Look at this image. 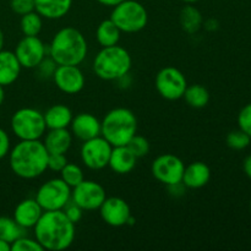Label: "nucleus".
<instances>
[{"label":"nucleus","instance_id":"4be33fe9","mask_svg":"<svg viewBox=\"0 0 251 251\" xmlns=\"http://www.w3.org/2000/svg\"><path fill=\"white\" fill-rule=\"evenodd\" d=\"M22 66L20 65L14 51H0V85H12L19 78Z\"/></svg>","mask_w":251,"mask_h":251},{"label":"nucleus","instance_id":"1a4fd4ad","mask_svg":"<svg viewBox=\"0 0 251 251\" xmlns=\"http://www.w3.org/2000/svg\"><path fill=\"white\" fill-rule=\"evenodd\" d=\"M157 92L167 100H178L183 98L188 87L185 75L174 66H166L161 69L154 80Z\"/></svg>","mask_w":251,"mask_h":251},{"label":"nucleus","instance_id":"72a5a7b5","mask_svg":"<svg viewBox=\"0 0 251 251\" xmlns=\"http://www.w3.org/2000/svg\"><path fill=\"white\" fill-rule=\"evenodd\" d=\"M238 125L239 129L251 137V103L247 104L238 115Z\"/></svg>","mask_w":251,"mask_h":251},{"label":"nucleus","instance_id":"79ce46f5","mask_svg":"<svg viewBox=\"0 0 251 251\" xmlns=\"http://www.w3.org/2000/svg\"><path fill=\"white\" fill-rule=\"evenodd\" d=\"M97 2H100V5H104V6H110V7H114L115 5L120 4L122 1L124 0H96Z\"/></svg>","mask_w":251,"mask_h":251},{"label":"nucleus","instance_id":"c756f323","mask_svg":"<svg viewBox=\"0 0 251 251\" xmlns=\"http://www.w3.org/2000/svg\"><path fill=\"white\" fill-rule=\"evenodd\" d=\"M250 141L251 137L240 129L233 130V131H230L227 136L228 147H230V149L233 150H237V151L247 149L250 145Z\"/></svg>","mask_w":251,"mask_h":251},{"label":"nucleus","instance_id":"20e7f679","mask_svg":"<svg viewBox=\"0 0 251 251\" xmlns=\"http://www.w3.org/2000/svg\"><path fill=\"white\" fill-rule=\"evenodd\" d=\"M137 119L134 112L127 108H114L104 115L100 122V136L113 147L125 146L136 135Z\"/></svg>","mask_w":251,"mask_h":251},{"label":"nucleus","instance_id":"cd10ccee","mask_svg":"<svg viewBox=\"0 0 251 251\" xmlns=\"http://www.w3.org/2000/svg\"><path fill=\"white\" fill-rule=\"evenodd\" d=\"M43 17L34 10V11L28 12L21 16L20 21V27L24 33V36H38L43 27Z\"/></svg>","mask_w":251,"mask_h":251},{"label":"nucleus","instance_id":"f704fd0d","mask_svg":"<svg viewBox=\"0 0 251 251\" xmlns=\"http://www.w3.org/2000/svg\"><path fill=\"white\" fill-rule=\"evenodd\" d=\"M10 7L15 14L22 16V15L34 11V0H11Z\"/></svg>","mask_w":251,"mask_h":251},{"label":"nucleus","instance_id":"b1692460","mask_svg":"<svg viewBox=\"0 0 251 251\" xmlns=\"http://www.w3.org/2000/svg\"><path fill=\"white\" fill-rule=\"evenodd\" d=\"M123 32L118 28L117 25L110 19L103 20L96 29V38L100 47L117 46L120 41Z\"/></svg>","mask_w":251,"mask_h":251},{"label":"nucleus","instance_id":"c03bdc74","mask_svg":"<svg viewBox=\"0 0 251 251\" xmlns=\"http://www.w3.org/2000/svg\"><path fill=\"white\" fill-rule=\"evenodd\" d=\"M5 100V91H4V86L0 85V105L2 104Z\"/></svg>","mask_w":251,"mask_h":251},{"label":"nucleus","instance_id":"a878e982","mask_svg":"<svg viewBox=\"0 0 251 251\" xmlns=\"http://www.w3.org/2000/svg\"><path fill=\"white\" fill-rule=\"evenodd\" d=\"M183 98L191 108L200 109V108L206 107L210 102V92L207 91V88L199 83L188 85Z\"/></svg>","mask_w":251,"mask_h":251},{"label":"nucleus","instance_id":"f8f14e48","mask_svg":"<svg viewBox=\"0 0 251 251\" xmlns=\"http://www.w3.org/2000/svg\"><path fill=\"white\" fill-rule=\"evenodd\" d=\"M107 199L105 190L95 180H82L71 189V201L80 206L83 211L100 210V205Z\"/></svg>","mask_w":251,"mask_h":251},{"label":"nucleus","instance_id":"58836bf2","mask_svg":"<svg viewBox=\"0 0 251 251\" xmlns=\"http://www.w3.org/2000/svg\"><path fill=\"white\" fill-rule=\"evenodd\" d=\"M167 188H168L171 195L176 196V198H178V196H183L184 194H185V185H184L183 183H178V184H174V185H169V186H167Z\"/></svg>","mask_w":251,"mask_h":251},{"label":"nucleus","instance_id":"39448f33","mask_svg":"<svg viewBox=\"0 0 251 251\" xmlns=\"http://www.w3.org/2000/svg\"><path fill=\"white\" fill-rule=\"evenodd\" d=\"M132 59L129 51L120 46L103 47L93 60V71L104 81H118L127 75Z\"/></svg>","mask_w":251,"mask_h":251},{"label":"nucleus","instance_id":"4468645a","mask_svg":"<svg viewBox=\"0 0 251 251\" xmlns=\"http://www.w3.org/2000/svg\"><path fill=\"white\" fill-rule=\"evenodd\" d=\"M54 83L61 92L76 95L85 87L86 78L78 65H58L53 75Z\"/></svg>","mask_w":251,"mask_h":251},{"label":"nucleus","instance_id":"de8ad7c7","mask_svg":"<svg viewBox=\"0 0 251 251\" xmlns=\"http://www.w3.org/2000/svg\"><path fill=\"white\" fill-rule=\"evenodd\" d=\"M250 208H251V202H250Z\"/></svg>","mask_w":251,"mask_h":251},{"label":"nucleus","instance_id":"bb28decb","mask_svg":"<svg viewBox=\"0 0 251 251\" xmlns=\"http://www.w3.org/2000/svg\"><path fill=\"white\" fill-rule=\"evenodd\" d=\"M22 235H24V228L17 225L14 218L6 216L0 217V239L12 244Z\"/></svg>","mask_w":251,"mask_h":251},{"label":"nucleus","instance_id":"5701e85b","mask_svg":"<svg viewBox=\"0 0 251 251\" xmlns=\"http://www.w3.org/2000/svg\"><path fill=\"white\" fill-rule=\"evenodd\" d=\"M44 115L47 130L48 129H68L73 120V112L65 104H54L47 109Z\"/></svg>","mask_w":251,"mask_h":251},{"label":"nucleus","instance_id":"e433bc0d","mask_svg":"<svg viewBox=\"0 0 251 251\" xmlns=\"http://www.w3.org/2000/svg\"><path fill=\"white\" fill-rule=\"evenodd\" d=\"M63 211H64V213L66 215V217H68L69 220L74 223V225H76V223L80 222L81 218H82V215H83L82 208H81L80 206L76 205L75 202H73V201H70V202H69L68 205L64 207Z\"/></svg>","mask_w":251,"mask_h":251},{"label":"nucleus","instance_id":"4c0bfd02","mask_svg":"<svg viewBox=\"0 0 251 251\" xmlns=\"http://www.w3.org/2000/svg\"><path fill=\"white\" fill-rule=\"evenodd\" d=\"M10 152V137L4 129L0 127V159L5 158Z\"/></svg>","mask_w":251,"mask_h":251},{"label":"nucleus","instance_id":"a211bd4d","mask_svg":"<svg viewBox=\"0 0 251 251\" xmlns=\"http://www.w3.org/2000/svg\"><path fill=\"white\" fill-rule=\"evenodd\" d=\"M136 161L137 157L130 151L126 145L125 146H114L110 152L108 167L114 173L124 176V174L130 173L135 168Z\"/></svg>","mask_w":251,"mask_h":251},{"label":"nucleus","instance_id":"aec40b11","mask_svg":"<svg viewBox=\"0 0 251 251\" xmlns=\"http://www.w3.org/2000/svg\"><path fill=\"white\" fill-rule=\"evenodd\" d=\"M73 134L69 129H48L44 134L43 144L48 153H63L73 145Z\"/></svg>","mask_w":251,"mask_h":251},{"label":"nucleus","instance_id":"c85d7f7f","mask_svg":"<svg viewBox=\"0 0 251 251\" xmlns=\"http://www.w3.org/2000/svg\"><path fill=\"white\" fill-rule=\"evenodd\" d=\"M60 178L63 179L71 189L75 188L76 185H78L82 180H85V176H83V171L81 169V167H78L77 164L75 163H69V162L60 171Z\"/></svg>","mask_w":251,"mask_h":251},{"label":"nucleus","instance_id":"a18cd8bd","mask_svg":"<svg viewBox=\"0 0 251 251\" xmlns=\"http://www.w3.org/2000/svg\"><path fill=\"white\" fill-rule=\"evenodd\" d=\"M4 43H5V37H4V33H2V31L0 29V51H1L2 48H4Z\"/></svg>","mask_w":251,"mask_h":251},{"label":"nucleus","instance_id":"f03ea898","mask_svg":"<svg viewBox=\"0 0 251 251\" xmlns=\"http://www.w3.org/2000/svg\"><path fill=\"white\" fill-rule=\"evenodd\" d=\"M48 151L41 140H20L9 152L10 168L21 179H36L48 169Z\"/></svg>","mask_w":251,"mask_h":251},{"label":"nucleus","instance_id":"37998d69","mask_svg":"<svg viewBox=\"0 0 251 251\" xmlns=\"http://www.w3.org/2000/svg\"><path fill=\"white\" fill-rule=\"evenodd\" d=\"M0 251H11V244L0 239Z\"/></svg>","mask_w":251,"mask_h":251},{"label":"nucleus","instance_id":"7ed1b4c3","mask_svg":"<svg viewBox=\"0 0 251 251\" xmlns=\"http://www.w3.org/2000/svg\"><path fill=\"white\" fill-rule=\"evenodd\" d=\"M87 53V41L75 27L59 29L49 44V56L58 65H80Z\"/></svg>","mask_w":251,"mask_h":251},{"label":"nucleus","instance_id":"6e6552de","mask_svg":"<svg viewBox=\"0 0 251 251\" xmlns=\"http://www.w3.org/2000/svg\"><path fill=\"white\" fill-rule=\"evenodd\" d=\"M34 199L43 211L64 210L71 201V188L61 178L49 179L39 186Z\"/></svg>","mask_w":251,"mask_h":251},{"label":"nucleus","instance_id":"ea45409f","mask_svg":"<svg viewBox=\"0 0 251 251\" xmlns=\"http://www.w3.org/2000/svg\"><path fill=\"white\" fill-rule=\"evenodd\" d=\"M202 25L205 26V28L207 29V31H215V29L218 28V22L213 19L207 20V21L203 22Z\"/></svg>","mask_w":251,"mask_h":251},{"label":"nucleus","instance_id":"f3484780","mask_svg":"<svg viewBox=\"0 0 251 251\" xmlns=\"http://www.w3.org/2000/svg\"><path fill=\"white\" fill-rule=\"evenodd\" d=\"M43 212V208L37 202L36 199H25L15 207L12 218L24 229H28L37 225Z\"/></svg>","mask_w":251,"mask_h":251},{"label":"nucleus","instance_id":"dca6fc26","mask_svg":"<svg viewBox=\"0 0 251 251\" xmlns=\"http://www.w3.org/2000/svg\"><path fill=\"white\" fill-rule=\"evenodd\" d=\"M69 127L73 136L82 142L100 136V119L91 113H80L76 117H73Z\"/></svg>","mask_w":251,"mask_h":251},{"label":"nucleus","instance_id":"0eeeda50","mask_svg":"<svg viewBox=\"0 0 251 251\" xmlns=\"http://www.w3.org/2000/svg\"><path fill=\"white\" fill-rule=\"evenodd\" d=\"M11 130L19 140H41L47 131L44 115L34 108H21L11 117Z\"/></svg>","mask_w":251,"mask_h":251},{"label":"nucleus","instance_id":"9b49d317","mask_svg":"<svg viewBox=\"0 0 251 251\" xmlns=\"http://www.w3.org/2000/svg\"><path fill=\"white\" fill-rule=\"evenodd\" d=\"M184 169V162L172 153L161 154L152 162L151 166L152 176L166 186L181 183Z\"/></svg>","mask_w":251,"mask_h":251},{"label":"nucleus","instance_id":"7c9ffc66","mask_svg":"<svg viewBox=\"0 0 251 251\" xmlns=\"http://www.w3.org/2000/svg\"><path fill=\"white\" fill-rule=\"evenodd\" d=\"M130 149V151L137 157V158H141L149 154L150 152V142L149 140L145 139L141 135H135L126 145Z\"/></svg>","mask_w":251,"mask_h":251},{"label":"nucleus","instance_id":"2f4dec72","mask_svg":"<svg viewBox=\"0 0 251 251\" xmlns=\"http://www.w3.org/2000/svg\"><path fill=\"white\" fill-rule=\"evenodd\" d=\"M43 247L37 242V239L27 238L25 235L20 237L11 244V251H43Z\"/></svg>","mask_w":251,"mask_h":251},{"label":"nucleus","instance_id":"c9c22d12","mask_svg":"<svg viewBox=\"0 0 251 251\" xmlns=\"http://www.w3.org/2000/svg\"><path fill=\"white\" fill-rule=\"evenodd\" d=\"M68 159L66 156L63 153H49L48 156V169L53 172L60 173L61 169L66 166Z\"/></svg>","mask_w":251,"mask_h":251},{"label":"nucleus","instance_id":"423d86ee","mask_svg":"<svg viewBox=\"0 0 251 251\" xmlns=\"http://www.w3.org/2000/svg\"><path fill=\"white\" fill-rule=\"evenodd\" d=\"M110 20L124 33H136L147 26L149 14L141 2L136 0H124L113 7Z\"/></svg>","mask_w":251,"mask_h":251},{"label":"nucleus","instance_id":"6ab92c4d","mask_svg":"<svg viewBox=\"0 0 251 251\" xmlns=\"http://www.w3.org/2000/svg\"><path fill=\"white\" fill-rule=\"evenodd\" d=\"M211 179V169L203 162H193L189 166L185 167L183 174L181 183L185 185V188L189 189H201Z\"/></svg>","mask_w":251,"mask_h":251},{"label":"nucleus","instance_id":"a19ab883","mask_svg":"<svg viewBox=\"0 0 251 251\" xmlns=\"http://www.w3.org/2000/svg\"><path fill=\"white\" fill-rule=\"evenodd\" d=\"M243 168H244L245 174L251 179V156H248L244 159V163H243Z\"/></svg>","mask_w":251,"mask_h":251},{"label":"nucleus","instance_id":"412c9836","mask_svg":"<svg viewBox=\"0 0 251 251\" xmlns=\"http://www.w3.org/2000/svg\"><path fill=\"white\" fill-rule=\"evenodd\" d=\"M73 0H34V10L47 20H59L66 16Z\"/></svg>","mask_w":251,"mask_h":251},{"label":"nucleus","instance_id":"393cba45","mask_svg":"<svg viewBox=\"0 0 251 251\" xmlns=\"http://www.w3.org/2000/svg\"><path fill=\"white\" fill-rule=\"evenodd\" d=\"M180 26L186 33H196L199 29L201 28L203 24V17L202 14L198 7L194 6L193 4H186L185 6L181 9L180 16Z\"/></svg>","mask_w":251,"mask_h":251},{"label":"nucleus","instance_id":"2eb2a0df","mask_svg":"<svg viewBox=\"0 0 251 251\" xmlns=\"http://www.w3.org/2000/svg\"><path fill=\"white\" fill-rule=\"evenodd\" d=\"M100 218L105 225L119 228L126 226L131 217L130 206L122 198H107L100 207Z\"/></svg>","mask_w":251,"mask_h":251},{"label":"nucleus","instance_id":"473e14b6","mask_svg":"<svg viewBox=\"0 0 251 251\" xmlns=\"http://www.w3.org/2000/svg\"><path fill=\"white\" fill-rule=\"evenodd\" d=\"M58 64L53 60V59L49 56V58H44L43 60L39 63V65L37 66V71H38L39 77L42 78H53L54 71H55Z\"/></svg>","mask_w":251,"mask_h":251},{"label":"nucleus","instance_id":"49530a36","mask_svg":"<svg viewBox=\"0 0 251 251\" xmlns=\"http://www.w3.org/2000/svg\"><path fill=\"white\" fill-rule=\"evenodd\" d=\"M183 2H185V4H195V2H198L199 0H181Z\"/></svg>","mask_w":251,"mask_h":251},{"label":"nucleus","instance_id":"f257e3e1","mask_svg":"<svg viewBox=\"0 0 251 251\" xmlns=\"http://www.w3.org/2000/svg\"><path fill=\"white\" fill-rule=\"evenodd\" d=\"M34 238L44 250L61 251L71 247L75 240V225L63 210L44 211L33 227Z\"/></svg>","mask_w":251,"mask_h":251},{"label":"nucleus","instance_id":"ddd939ff","mask_svg":"<svg viewBox=\"0 0 251 251\" xmlns=\"http://www.w3.org/2000/svg\"><path fill=\"white\" fill-rule=\"evenodd\" d=\"M15 55L25 69H36L47 55V47L38 36H25L15 48Z\"/></svg>","mask_w":251,"mask_h":251},{"label":"nucleus","instance_id":"9d476101","mask_svg":"<svg viewBox=\"0 0 251 251\" xmlns=\"http://www.w3.org/2000/svg\"><path fill=\"white\" fill-rule=\"evenodd\" d=\"M113 146L103 136L93 137L82 142L80 157L82 163L92 171H100L108 167Z\"/></svg>","mask_w":251,"mask_h":251}]
</instances>
